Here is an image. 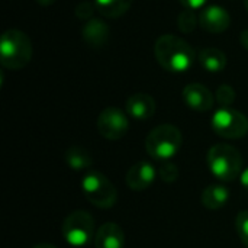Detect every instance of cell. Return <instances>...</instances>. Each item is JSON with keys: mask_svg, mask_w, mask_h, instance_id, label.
Here are the masks:
<instances>
[{"mask_svg": "<svg viewBox=\"0 0 248 248\" xmlns=\"http://www.w3.org/2000/svg\"><path fill=\"white\" fill-rule=\"evenodd\" d=\"M97 131L109 141H118L124 138L129 131L128 113L115 106L105 108L97 118Z\"/></svg>", "mask_w": 248, "mask_h": 248, "instance_id": "obj_8", "label": "cell"}, {"mask_svg": "<svg viewBox=\"0 0 248 248\" xmlns=\"http://www.w3.org/2000/svg\"><path fill=\"white\" fill-rule=\"evenodd\" d=\"M155 100L151 94L140 92V93H134L132 96L128 97L126 103H125V110L128 113V116H131L132 119L137 121H147L150 118L154 116L155 113Z\"/></svg>", "mask_w": 248, "mask_h": 248, "instance_id": "obj_13", "label": "cell"}, {"mask_svg": "<svg viewBox=\"0 0 248 248\" xmlns=\"http://www.w3.org/2000/svg\"><path fill=\"white\" fill-rule=\"evenodd\" d=\"M39 6H51L55 0H35Z\"/></svg>", "mask_w": 248, "mask_h": 248, "instance_id": "obj_27", "label": "cell"}, {"mask_svg": "<svg viewBox=\"0 0 248 248\" xmlns=\"http://www.w3.org/2000/svg\"><path fill=\"white\" fill-rule=\"evenodd\" d=\"M132 1L134 0H94V4L102 16L115 19L125 15L129 10Z\"/></svg>", "mask_w": 248, "mask_h": 248, "instance_id": "obj_18", "label": "cell"}, {"mask_svg": "<svg viewBox=\"0 0 248 248\" xmlns=\"http://www.w3.org/2000/svg\"><path fill=\"white\" fill-rule=\"evenodd\" d=\"M206 163L214 174L221 182H232L243 171L241 153L230 144H215L209 148Z\"/></svg>", "mask_w": 248, "mask_h": 248, "instance_id": "obj_3", "label": "cell"}, {"mask_svg": "<svg viewBox=\"0 0 248 248\" xmlns=\"http://www.w3.org/2000/svg\"><path fill=\"white\" fill-rule=\"evenodd\" d=\"M182 131L171 124L155 126L145 138V150L148 155L160 161H169L173 158L182 148Z\"/></svg>", "mask_w": 248, "mask_h": 248, "instance_id": "obj_4", "label": "cell"}, {"mask_svg": "<svg viewBox=\"0 0 248 248\" xmlns=\"http://www.w3.org/2000/svg\"><path fill=\"white\" fill-rule=\"evenodd\" d=\"M158 177L155 166L150 161H138L135 163L126 173V186L134 192L147 190Z\"/></svg>", "mask_w": 248, "mask_h": 248, "instance_id": "obj_10", "label": "cell"}, {"mask_svg": "<svg viewBox=\"0 0 248 248\" xmlns=\"http://www.w3.org/2000/svg\"><path fill=\"white\" fill-rule=\"evenodd\" d=\"M231 198L230 190L222 185H211L203 189L201 195L202 205L209 211H218L224 208Z\"/></svg>", "mask_w": 248, "mask_h": 248, "instance_id": "obj_15", "label": "cell"}, {"mask_svg": "<svg viewBox=\"0 0 248 248\" xmlns=\"http://www.w3.org/2000/svg\"><path fill=\"white\" fill-rule=\"evenodd\" d=\"M180 3L185 6V9L198 10V9H203L206 6L208 0H180Z\"/></svg>", "mask_w": 248, "mask_h": 248, "instance_id": "obj_24", "label": "cell"}, {"mask_svg": "<svg viewBox=\"0 0 248 248\" xmlns=\"http://www.w3.org/2000/svg\"><path fill=\"white\" fill-rule=\"evenodd\" d=\"M154 54L158 64L170 73H185L190 70L198 60L193 46L171 33L161 35L155 41Z\"/></svg>", "mask_w": 248, "mask_h": 248, "instance_id": "obj_1", "label": "cell"}, {"mask_svg": "<svg viewBox=\"0 0 248 248\" xmlns=\"http://www.w3.org/2000/svg\"><path fill=\"white\" fill-rule=\"evenodd\" d=\"M62 237L68 246L86 247L94 240V219L87 211H74L68 214L61 227Z\"/></svg>", "mask_w": 248, "mask_h": 248, "instance_id": "obj_6", "label": "cell"}, {"mask_svg": "<svg viewBox=\"0 0 248 248\" xmlns=\"http://www.w3.org/2000/svg\"><path fill=\"white\" fill-rule=\"evenodd\" d=\"M32 248H57L55 246H52V244H46V243H44V244H38V246H35V247Z\"/></svg>", "mask_w": 248, "mask_h": 248, "instance_id": "obj_28", "label": "cell"}, {"mask_svg": "<svg viewBox=\"0 0 248 248\" xmlns=\"http://www.w3.org/2000/svg\"><path fill=\"white\" fill-rule=\"evenodd\" d=\"M235 230L241 243L248 248V211L238 212L235 218Z\"/></svg>", "mask_w": 248, "mask_h": 248, "instance_id": "obj_22", "label": "cell"}, {"mask_svg": "<svg viewBox=\"0 0 248 248\" xmlns=\"http://www.w3.org/2000/svg\"><path fill=\"white\" fill-rule=\"evenodd\" d=\"M240 185L246 189V190H248V167H246V169H243V171H241V174H240Z\"/></svg>", "mask_w": 248, "mask_h": 248, "instance_id": "obj_25", "label": "cell"}, {"mask_svg": "<svg viewBox=\"0 0 248 248\" xmlns=\"http://www.w3.org/2000/svg\"><path fill=\"white\" fill-rule=\"evenodd\" d=\"M235 90L234 87L228 84H221L215 92V100L221 105V108H231V105L235 102Z\"/></svg>", "mask_w": 248, "mask_h": 248, "instance_id": "obj_20", "label": "cell"}, {"mask_svg": "<svg viewBox=\"0 0 248 248\" xmlns=\"http://www.w3.org/2000/svg\"><path fill=\"white\" fill-rule=\"evenodd\" d=\"M94 248H124L125 232L116 222H105L94 235Z\"/></svg>", "mask_w": 248, "mask_h": 248, "instance_id": "obj_14", "label": "cell"}, {"mask_svg": "<svg viewBox=\"0 0 248 248\" xmlns=\"http://www.w3.org/2000/svg\"><path fill=\"white\" fill-rule=\"evenodd\" d=\"M231 16L228 10L218 4H209L199 12V25L209 33H222L230 28Z\"/></svg>", "mask_w": 248, "mask_h": 248, "instance_id": "obj_9", "label": "cell"}, {"mask_svg": "<svg viewBox=\"0 0 248 248\" xmlns=\"http://www.w3.org/2000/svg\"><path fill=\"white\" fill-rule=\"evenodd\" d=\"M97 9H96V4H94V1H89V0H84V1H81V3H78L77 4V7H76V10H74V13H76V16L78 17V19H81V20H90V19H93V15H94V12H96Z\"/></svg>", "mask_w": 248, "mask_h": 248, "instance_id": "obj_23", "label": "cell"}, {"mask_svg": "<svg viewBox=\"0 0 248 248\" xmlns=\"http://www.w3.org/2000/svg\"><path fill=\"white\" fill-rule=\"evenodd\" d=\"M65 164L74 171H86L93 166L92 154L81 145H71L64 155Z\"/></svg>", "mask_w": 248, "mask_h": 248, "instance_id": "obj_17", "label": "cell"}, {"mask_svg": "<svg viewBox=\"0 0 248 248\" xmlns=\"http://www.w3.org/2000/svg\"><path fill=\"white\" fill-rule=\"evenodd\" d=\"M182 97L185 103L196 112H208L214 108L215 103V96L212 92L201 83L187 84L182 92Z\"/></svg>", "mask_w": 248, "mask_h": 248, "instance_id": "obj_11", "label": "cell"}, {"mask_svg": "<svg viewBox=\"0 0 248 248\" xmlns=\"http://www.w3.org/2000/svg\"><path fill=\"white\" fill-rule=\"evenodd\" d=\"M240 42H241V45L248 51V29L241 32V35H240Z\"/></svg>", "mask_w": 248, "mask_h": 248, "instance_id": "obj_26", "label": "cell"}, {"mask_svg": "<svg viewBox=\"0 0 248 248\" xmlns=\"http://www.w3.org/2000/svg\"><path fill=\"white\" fill-rule=\"evenodd\" d=\"M80 33H81V39L84 41L87 46L99 49L108 44L109 36H110V29L106 22H103L102 19L93 17L83 23Z\"/></svg>", "mask_w": 248, "mask_h": 248, "instance_id": "obj_12", "label": "cell"}, {"mask_svg": "<svg viewBox=\"0 0 248 248\" xmlns=\"http://www.w3.org/2000/svg\"><path fill=\"white\" fill-rule=\"evenodd\" d=\"M214 132L225 140H240L248 134V118L237 109L219 108L211 119Z\"/></svg>", "mask_w": 248, "mask_h": 248, "instance_id": "obj_7", "label": "cell"}, {"mask_svg": "<svg viewBox=\"0 0 248 248\" xmlns=\"http://www.w3.org/2000/svg\"><path fill=\"white\" fill-rule=\"evenodd\" d=\"M198 61L203 70L209 73H219L227 67V55L219 48H203L198 54Z\"/></svg>", "mask_w": 248, "mask_h": 248, "instance_id": "obj_16", "label": "cell"}, {"mask_svg": "<svg viewBox=\"0 0 248 248\" xmlns=\"http://www.w3.org/2000/svg\"><path fill=\"white\" fill-rule=\"evenodd\" d=\"M244 6H246V10L248 12V0H244Z\"/></svg>", "mask_w": 248, "mask_h": 248, "instance_id": "obj_29", "label": "cell"}, {"mask_svg": "<svg viewBox=\"0 0 248 248\" xmlns=\"http://www.w3.org/2000/svg\"><path fill=\"white\" fill-rule=\"evenodd\" d=\"M158 177L164 183H174L179 179V167L170 161H163V164L157 169Z\"/></svg>", "mask_w": 248, "mask_h": 248, "instance_id": "obj_21", "label": "cell"}, {"mask_svg": "<svg viewBox=\"0 0 248 248\" xmlns=\"http://www.w3.org/2000/svg\"><path fill=\"white\" fill-rule=\"evenodd\" d=\"M84 198L99 209H109L118 201V190L113 183L99 171H89L80 183Z\"/></svg>", "mask_w": 248, "mask_h": 248, "instance_id": "obj_5", "label": "cell"}, {"mask_svg": "<svg viewBox=\"0 0 248 248\" xmlns=\"http://www.w3.org/2000/svg\"><path fill=\"white\" fill-rule=\"evenodd\" d=\"M33 46L29 36L19 29H7L0 39V61L4 68L22 70L32 58Z\"/></svg>", "mask_w": 248, "mask_h": 248, "instance_id": "obj_2", "label": "cell"}, {"mask_svg": "<svg viewBox=\"0 0 248 248\" xmlns=\"http://www.w3.org/2000/svg\"><path fill=\"white\" fill-rule=\"evenodd\" d=\"M199 23V15L192 9H185L177 16V26L183 33H192Z\"/></svg>", "mask_w": 248, "mask_h": 248, "instance_id": "obj_19", "label": "cell"}]
</instances>
